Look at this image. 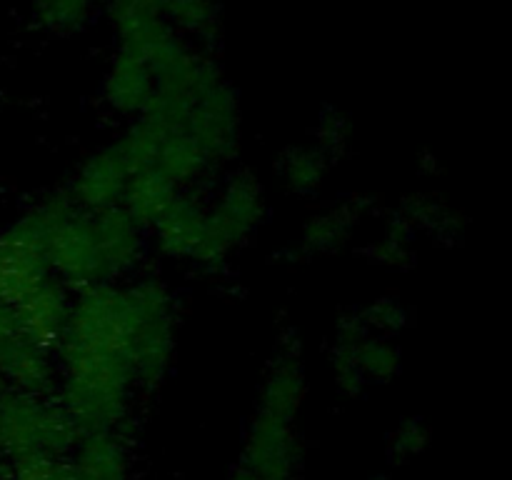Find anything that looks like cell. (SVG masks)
Listing matches in <instances>:
<instances>
[{"mask_svg":"<svg viewBox=\"0 0 512 480\" xmlns=\"http://www.w3.org/2000/svg\"><path fill=\"white\" fill-rule=\"evenodd\" d=\"M268 215V195L253 170H233L215 198L205 203V243L200 268H220L230 253L240 248Z\"/></svg>","mask_w":512,"mask_h":480,"instance_id":"obj_4","label":"cell"},{"mask_svg":"<svg viewBox=\"0 0 512 480\" xmlns=\"http://www.w3.org/2000/svg\"><path fill=\"white\" fill-rule=\"evenodd\" d=\"M48 268L58 283L78 293L100 283H115L105 265L93 215L73 210L48 240Z\"/></svg>","mask_w":512,"mask_h":480,"instance_id":"obj_5","label":"cell"},{"mask_svg":"<svg viewBox=\"0 0 512 480\" xmlns=\"http://www.w3.org/2000/svg\"><path fill=\"white\" fill-rule=\"evenodd\" d=\"M0 480H5V475H0Z\"/></svg>","mask_w":512,"mask_h":480,"instance_id":"obj_35","label":"cell"},{"mask_svg":"<svg viewBox=\"0 0 512 480\" xmlns=\"http://www.w3.org/2000/svg\"><path fill=\"white\" fill-rule=\"evenodd\" d=\"M428 445L430 430L420 418H403L388 435V453L398 463H408V460L418 458L428 450Z\"/></svg>","mask_w":512,"mask_h":480,"instance_id":"obj_27","label":"cell"},{"mask_svg":"<svg viewBox=\"0 0 512 480\" xmlns=\"http://www.w3.org/2000/svg\"><path fill=\"white\" fill-rule=\"evenodd\" d=\"M15 335H18V325H15L13 308L0 300V345H5L10 338H15Z\"/></svg>","mask_w":512,"mask_h":480,"instance_id":"obj_30","label":"cell"},{"mask_svg":"<svg viewBox=\"0 0 512 480\" xmlns=\"http://www.w3.org/2000/svg\"><path fill=\"white\" fill-rule=\"evenodd\" d=\"M58 358L55 350L15 335L0 345V390L23 395H55Z\"/></svg>","mask_w":512,"mask_h":480,"instance_id":"obj_11","label":"cell"},{"mask_svg":"<svg viewBox=\"0 0 512 480\" xmlns=\"http://www.w3.org/2000/svg\"><path fill=\"white\" fill-rule=\"evenodd\" d=\"M365 333L368 330H365L358 310L340 318L338 325H335L333 348H330V375H333L338 393L348 395V398H355V395L368 388L358 365V340Z\"/></svg>","mask_w":512,"mask_h":480,"instance_id":"obj_20","label":"cell"},{"mask_svg":"<svg viewBox=\"0 0 512 480\" xmlns=\"http://www.w3.org/2000/svg\"><path fill=\"white\" fill-rule=\"evenodd\" d=\"M128 353L138 390H155L165 383L178 345L175 295L158 275L123 280Z\"/></svg>","mask_w":512,"mask_h":480,"instance_id":"obj_2","label":"cell"},{"mask_svg":"<svg viewBox=\"0 0 512 480\" xmlns=\"http://www.w3.org/2000/svg\"><path fill=\"white\" fill-rule=\"evenodd\" d=\"M133 168L118 143H110L90 153L65 188L73 205L83 213H100L120 205Z\"/></svg>","mask_w":512,"mask_h":480,"instance_id":"obj_8","label":"cell"},{"mask_svg":"<svg viewBox=\"0 0 512 480\" xmlns=\"http://www.w3.org/2000/svg\"><path fill=\"white\" fill-rule=\"evenodd\" d=\"M108 20L118 38V48L148 60V65L180 40V35L170 28L160 10L108 0Z\"/></svg>","mask_w":512,"mask_h":480,"instance_id":"obj_12","label":"cell"},{"mask_svg":"<svg viewBox=\"0 0 512 480\" xmlns=\"http://www.w3.org/2000/svg\"><path fill=\"white\" fill-rule=\"evenodd\" d=\"M358 315L368 333L390 335V338L408 323V310H405L395 298L373 300L368 308L358 310Z\"/></svg>","mask_w":512,"mask_h":480,"instance_id":"obj_28","label":"cell"},{"mask_svg":"<svg viewBox=\"0 0 512 480\" xmlns=\"http://www.w3.org/2000/svg\"><path fill=\"white\" fill-rule=\"evenodd\" d=\"M5 480H80L70 465L68 455H25V458L5 460Z\"/></svg>","mask_w":512,"mask_h":480,"instance_id":"obj_26","label":"cell"},{"mask_svg":"<svg viewBox=\"0 0 512 480\" xmlns=\"http://www.w3.org/2000/svg\"><path fill=\"white\" fill-rule=\"evenodd\" d=\"M155 93V75L148 60L120 50L110 58L103 75V100L120 118H138L145 113Z\"/></svg>","mask_w":512,"mask_h":480,"instance_id":"obj_13","label":"cell"},{"mask_svg":"<svg viewBox=\"0 0 512 480\" xmlns=\"http://www.w3.org/2000/svg\"><path fill=\"white\" fill-rule=\"evenodd\" d=\"M120 3L138 5V8H148V10H160V8H163L165 0H120Z\"/></svg>","mask_w":512,"mask_h":480,"instance_id":"obj_31","label":"cell"},{"mask_svg":"<svg viewBox=\"0 0 512 480\" xmlns=\"http://www.w3.org/2000/svg\"><path fill=\"white\" fill-rule=\"evenodd\" d=\"M170 28L195 48H210L218 43L223 28L220 0H165L160 8Z\"/></svg>","mask_w":512,"mask_h":480,"instance_id":"obj_19","label":"cell"},{"mask_svg":"<svg viewBox=\"0 0 512 480\" xmlns=\"http://www.w3.org/2000/svg\"><path fill=\"white\" fill-rule=\"evenodd\" d=\"M80 480H130L133 455L120 430L83 433L68 455Z\"/></svg>","mask_w":512,"mask_h":480,"instance_id":"obj_15","label":"cell"},{"mask_svg":"<svg viewBox=\"0 0 512 480\" xmlns=\"http://www.w3.org/2000/svg\"><path fill=\"white\" fill-rule=\"evenodd\" d=\"M348 135H350L348 118H345L340 110L328 108L323 110L318 125H315L313 145H318V148L335 163V158H338V155L345 150V145H348Z\"/></svg>","mask_w":512,"mask_h":480,"instance_id":"obj_29","label":"cell"},{"mask_svg":"<svg viewBox=\"0 0 512 480\" xmlns=\"http://www.w3.org/2000/svg\"><path fill=\"white\" fill-rule=\"evenodd\" d=\"M365 480H390V475L378 473V475H370V478H365Z\"/></svg>","mask_w":512,"mask_h":480,"instance_id":"obj_34","label":"cell"},{"mask_svg":"<svg viewBox=\"0 0 512 480\" xmlns=\"http://www.w3.org/2000/svg\"><path fill=\"white\" fill-rule=\"evenodd\" d=\"M295 423L298 420L255 408L245 433L240 468L253 480H295L300 465Z\"/></svg>","mask_w":512,"mask_h":480,"instance_id":"obj_7","label":"cell"},{"mask_svg":"<svg viewBox=\"0 0 512 480\" xmlns=\"http://www.w3.org/2000/svg\"><path fill=\"white\" fill-rule=\"evenodd\" d=\"M153 168L160 170V173L183 193V190L195 188L200 180L208 178L215 170V165L210 163V158L203 153V148H200L193 138H188L183 130H170V133H165V138L160 140Z\"/></svg>","mask_w":512,"mask_h":480,"instance_id":"obj_17","label":"cell"},{"mask_svg":"<svg viewBox=\"0 0 512 480\" xmlns=\"http://www.w3.org/2000/svg\"><path fill=\"white\" fill-rule=\"evenodd\" d=\"M358 365L368 385L390 383L403 368V353L390 335L365 333L358 340Z\"/></svg>","mask_w":512,"mask_h":480,"instance_id":"obj_23","label":"cell"},{"mask_svg":"<svg viewBox=\"0 0 512 480\" xmlns=\"http://www.w3.org/2000/svg\"><path fill=\"white\" fill-rule=\"evenodd\" d=\"M180 130L203 148L215 168L233 160L238 155L240 135H243V113H240V100L233 85L223 78L205 88L190 103Z\"/></svg>","mask_w":512,"mask_h":480,"instance_id":"obj_6","label":"cell"},{"mask_svg":"<svg viewBox=\"0 0 512 480\" xmlns=\"http://www.w3.org/2000/svg\"><path fill=\"white\" fill-rule=\"evenodd\" d=\"M180 190L165 178L160 170L155 168H143L138 173L130 175L128 185H125L123 200H120V208L140 225V228L148 230L165 210L170 208L175 198H178Z\"/></svg>","mask_w":512,"mask_h":480,"instance_id":"obj_18","label":"cell"},{"mask_svg":"<svg viewBox=\"0 0 512 480\" xmlns=\"http://www.w3.org/2000/svg\"><path fill=\"white\" fill-rule=\"evenodd\" d=\"M228 480H253V478H250V475H248V473H245V470H243V468H240V465H238V468H235V470H233V473H230V475H228Z\"/></svg>","mask_w":512,"mask_h":480,"instance_id":"obj_32","label":"cell"},{"mask_svg":"<svg viewBox=\"0 0 512 480\" xmlns=\"http://www.w3.org/2000/svg\"><path fill=\"white\" fill-rule=\"evenodd\" d=\"M398 218H403L415 233L428 230L435 235H455L460 228V218L455 215V210L428 193H418L405 200Z\"/></svg>","mask_w":512,"mask_h":480,"instance_id":"obj_24","label":"cell"},{"mask_svg":"<svg viewBox=\"0 0 512 480\" xmlns=\"http://www.w3.org/2000/svg\"><path fill=\"white\" fill-rule=\"evenodd\" d=\"M0 435L5 460L25 455H70L80 430L55 395H23L0 390Z\"/></svg>","mask_w":512,"mask_h":480,"instance_id":"obj_3","label":"cell"},{"mask_svg":"<svg viewBox=\"0 0 512 480\" xmlns=\"http://www.w3.org/2000/svg\"><path fill=\"white\" fill-rule=\"evenodd\" d=\"M70 308H73L70 290L50 275L43 285L13 305L18 333L43 348L55 350L68 328Z\"/></svg>","mask_w":512,"mask_h":480,"instance_id":"obj_10","label":"cell"},{"mask_svg":"<svg viewBox=\"0 0 512 480\" xmlns=\"http://www.w3.org/2000/svg\"><path fill=\"white\" fill-rule=\"evenodd\" d=\"M333 160L313 143L293 145L280 155V178L295 195H313L323 188Z\"/></svg>","mask_w":512,"mask_h":480,"instance_id":"obj_21","label":"cell"},{"mask_svg":"<svg viewBox=\"0 0 512 480\" xmlns=\"http://www.w3.org/2000/svg\"><path fill=\"white\" fill-rule=\"evenodd\" d=\"M55 358V398L80 435L120 430L128 423L138 385L128 353L123 280L73 293L68 328Z\"/></svg>","mask_w":512,"mask_h":480,"instance_id":"obj_1","label":"cell"},{"mask_svg":"<svg viewBox=\"0 0 512 480\" xmlns=\"http://www.w3.org/2000/svg\"><path fill=\"white\" fill-rule=\"evenodd\" d=\"M370 258L373 263L385 265V268H408L415 263V230L395 215L380 238L370 245Z\"/></svg>","mask_w":512,"mask_h":480,"instance_id":"obj_25","label":"cell"},{"mask_svg":"<svg viewBox=\"0 0 512 480\" xmlns=\"http://www.w3.org/2000/svg\"><path fill=\"white\" fill-rule=\"evenodd\" d=\"M148 233L163 258L195 265L205 243V200L183 190Z\"/></svg>","mask_w":512,"mask_h":480,"instance_id":"obj_9","label":"cell"},{"mask_svg":"<svg viewBox=\"0 0 512 480\" xmlns=\"http://www.w3.org/2000/svg\"><path fill=\"white\" fill-rule=\"evenodd\" d=\"M0 475H5V453H3V435H0Z\"/></svg>","mask_w":512,"mask_h":480,"instance_id":"obj_33","label":"cell"},{"mask_svg":"<svg viewBox=\"0 0 512 480\" xmlns=\"http://www.w3.org/2000/svg\"><path fill=\"white\" fill-rule=\"evenodd\" d=\"M30 18L53 35H75L100 13V0H28Z\"/></svg>","mask_w":512,"mask_h":480,"instance_id":"obj_22","label":"cell"},{"mask_svg":"<svg viewBox=\"0 0 512 480\" xmlns=\"http://www.w3.org/2000/svg\"><path fill=\"white\" fill-rule=\"evenodd\" d=\"M363 215L360 200H340L338 205L315 213L300 233V250L305 255H328L338 253L348 240L353 238L358 220Z\"/></svg>","mask_w":512,"mask_h":480,"instance_id":"obj_16","label":"cell"},{"mask_svg":"<svg viewBox=\"0 0 512 480\" xmlns=\"http://www.w3.org/2000/svg\"><path fill=\"white\" fill-rule=\"evenodd\" d=\"M93 215L95 233H98L100 250L113 280H125L140 265L145 255V228H140L120 205L100 210Z\"/></svg>","mask_w":512,"mask_h":480,"instance_id":"obj_14","label":"cell"}]
</instances>
